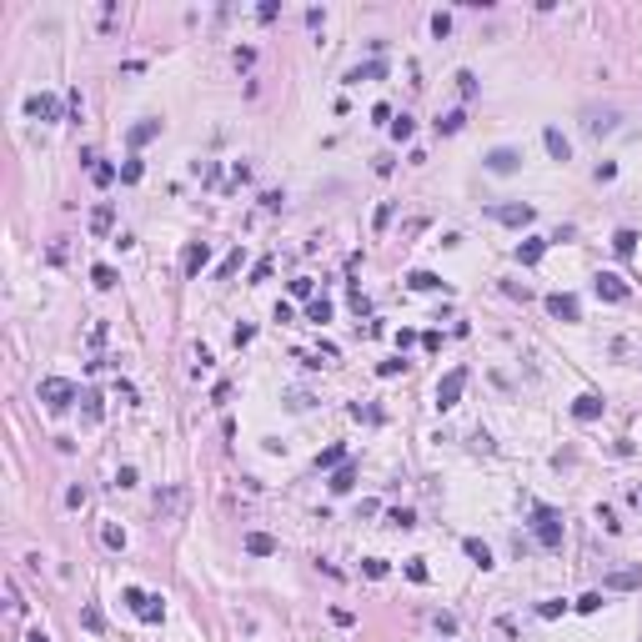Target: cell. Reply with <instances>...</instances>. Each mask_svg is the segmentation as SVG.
Returning a JSON list of instances; mask_svg holds the SVG:
<instances>
[{"label":"cell","mask_w":642,"mask_h":642,"mask_svg":"<svg viewBox=\"0 0 642 642\" xmlns=\"http://www.w3.org/2000/svg\"><path fill=\"white\" fill-rule=\"evenodd\" d=\"M40 401H46L51 412H66V406L76 401V381H66V376H46V381H40Z\"/></svg>","instance_id":"obj_4"},{"label":"cell","mask_w":642,"mask_h":642,"mask_svg":"<svg viewBox=\"0 0 642 642\" xmlns=\"http://www.w3.org/2000/svg\"><path fill=\"white\" fill-rule=\"evenodd\" d=\"M406 286H412V291H442V276L437 271H412V276H406Z\"/></svg>","instance_id":"obj_21"},{"label":"cell","mask_w":642,"mask_h":642,"mask_svg":"<svg viewBox=\"0 0 642 642\" xmlns=\"http://www.w3.org/2000/svg\"><path fill=\"white\" fill-rule=\"evenodd\" d=\"M121 181H125V186H136V181H141V156H131V161L121 166Z\"/></svg>","instance_id":"obj_34"},{"label":"cell","mask_w":642,"mask_h":642,"mask_svg":"<svg viewBox=\"0 0 642 642\" xmlns=\"http://www.w3.org/2000/svg\"><path fill=\"white\" fill-rule=\"evenodd\" d=\"M572 607H577V612H602V592H582Z\"/></svg>","instance_id":"obj_30"},{"label":"cell","mask_w":642,"mask_h":642,"mask_svg":"<svg viewBox=\"0 0 642 642\" xmlns=\"http://www.w3.org/2000/svg\"><path fill=\"white\" fill-rule=\"evenodd\" d=\"M432 35H437V40L452 35V15H446V10H437V15H432Z\"/></svg>","instance_id":"obj_32"},{"label":"cell","mask_w":642,"mask_h":642,"mask_svg":"<svg viewBox=\"0 0 642 642\" xmlns=\"http://www.w3.org/2000/svg\"><path fill=\"white\" fill-rule=\"evenodd\" d=\"M401 367H406V361H401V356H392V361H381V367H376V376H397Z\"/></svg>","instance_id":"obj_41"},{"label":"cell","mask_w":642,"mask_h":642,"mask_svg":"<svg viewBox=\"0 0 642 642\" xmlns=\"http://www.w3.org/2000/svg\"><path fill=\"white\" fill-rule=\"evenodd\" d=\"M251 336H256V327H246V321H241V327H236V331H231V341H236V347H246V341H251Z\"/></svg>","instance_id":"obj_44"},{"label":"cell","mask_w":642,"mask_h":642,"mask_svg":"<svg viewBox=\"0 0 642 642\" xmlns=\"http://www.w3.org/2000/svg\"><path fill=\"white\" fill-rule=\"evenodd\" d=\"M26 642H51V637H46V632H40V627H35V632H26Z\"/></svg>","instance_id":"obj_53"},{"label":"cell","mask_w":642,"mask_h":642,"mask_svg":"<svg viewBox=\"0 0 642 642\" xmlns=\"http://www.w3.org/2000/svg\"><path fill=\"white\" fill-rule=\"evenodd\" d=\"M101 542L111 547V552H121V547H125V532H121V527H105V532H101Z\"/></svg>","instance_id":"obj_35"},{"label":"cell","mask_w":642,"mask_h":642,"mask_svg":"<svg viewBox=\"0 0 642 642\" xmlns=\"http://www.w3.org/2000/svg\"><path fill=\"white\" fill-rule=\"evenodd\" d=\"M542 146H547L552 161H572V141L557 131V125H547V131H542Z\"/></svg>","instance_id":"obj_13"},{"label":"cell","mask_w":642,"mask_h":642,"mask_svg":"<svg viewBox=\"0 0 642 642\" xmlns=\"http://www.w3.org/2000/svg\"><path fill=\"white\" fill-rule=\"evenodd\" d=\"M492 216H497L502 226H532V216H537V211H532V206L522 201V206H497Z\"/></svg>","instance_id":"obj_14"},{"label":"cell","mask_w":642,"mask_h":642,"mask_svg":"<svg viewBox=\"0 0 642 642\" xmlns=\"http://www.w3.org/2000/svg\"><path fill=\"white\" fill-rule=\"evenodd\" d=\"M121 602L131 607L141 623H161V617H166V602H161V597H151V592H141V587H125Z\"/></svg>","instance_id":"obj_2"},{"label":"cell","mask_w":642,"mask_h":642,"mask_svg":"<svg viewBox=\"0 0 642 642\" xmlns=\"http://www.w3.org/2000/svg\"><path fill=\"white\" fill-rule=\"evenodd\" d=\"M406 577H412V582H426V562L412 557V562H406Z\"/></svg>","instance_id":"obj_39"},{"label":"cell","mask_w":642,"mask_h":642,"mask_svg":"<svg viewBox=\"0 0 642 642\" xmlns=\"http://www.w3.org/2000/svg\"><path fill=\"white\" fill-rule=\"evenodd\" d=\"M181 507H186V487H161V492H156V512H161V522L181 517Z\"/></svg>","instance_id":"obj_7"},{"label":"cell","mask_w":642,"mask_h":642,"mask_svg":"<svg viewBox=\"0 0 642 642\" xmlns=\"http://www.w3.org/2000/svg\"><path fill=\"white\" fill-rule=\"evenodd\" d=\"M26 116H35V121H60V96H51V91L31 96L26 101Z\"/></svg>","instance_id":"obj_9"},{"label":"cell","mask_w":642,"mask_h":642,"mask_svg":"<svg viewBox=\"0 0 642 642\" xmlns=\"http://www.w3.org/2000/svg\"><path fill=\"white\" fill-rule=\"evenodd\" d=\"M587 131H592V136H607V131H617V111H592Z\"/></svg>","instance_id":"obj_22"},{"label":"cell","mask_w":642,"mask_h":642,"mask_svg":"<svg viewBox=\"0 0 642 642\" xmlns=\"http://www.w3.org/2000/svg\"><path fill=\"white\" fill-rule=\"evenodd\" d=\"M602 587L607 592H632V587H642V567H617V572H607Z\"/></svg>","instance_id":"obj_11"},{"label":"cell","mask_w":642,"mask_h":642,"mask_svg":"<svg viewBox=\"0 0 642 642\" xmlns=\"http://www.w3.org/2000/svg\"><path fill=\"white\" fill-rule=\"evenodd\" d=\"M91 281H96L101 291H111V286L121 281V276H116V266H91Z\"/></svg>","instance_id":"obj_27"},{"label":"cell","mask_w":642,"mask_h":642,"mask_svg":"<svg viewBox=\"0 0 642 642\" xmlns=\"http://www.w3.org/2000/svg\"><path fill=\"white\" fill-rule=\"evenodd\" d=\"M482 166L492 176H512V171H522V151H512V146H497V151H487Z\"/></svg>","instance_id":"obj_5"},{"label":"cell","mask_w":642,"mask_h":642,"mask_svg":"<svg viewBox=\"0 0 642 642\" xmlns=\"http://www.w3.org/2000/svg\"><path fill=\"white\" fill-rule=\"evenodd\" d=\"M327 487L336 492V497H347V492L356 487V467H352V462H341L336 472H331V482H327Z\"/></svg>","instance_id":"obj_16"},{"label":"cell","mask_w":642,"mask_h":642,"mask_svg":"<svg viewBox=\"0 0 642 642\" xmlns=\"http://www.w3.org/2000/svg\"><path fill=\"white\" fill-rule=\"evenodd\" d=\"M91 176H96V186H111V181H116V171L105 166V161H96V171H91Z\"/></svg>","instance_id":"obj_37"},{"label":"cell","mask_w":642,"mask_h":642,"mask_svg":"<svg viewBox=\"0 0 642 642\" xmlns=\"http://www.w3.org/2000/svg\"><path fill=\"white\" fill-rule=\"evenodd\" d=\"M161 136V121L156 116H146L141 125H131V146H146V141H156Z\"/></svg>","instance_id":"obj_18"},{"label":"cell","mask_w":642,"mask_h":642,"mask_svg":"<svg viewBox=\"0 0 642 642\" xmlns=\"http://www.w3.org/2000/svg\"><path fill=\"white\" fill-rule=\"evenodd\" d=\"M597 522H602L607 532H617V527H623V522H617V517H612V507H597Z\"/></svg>","instance_id":"obj_43"},{"label":"cell","mask_w":642,"mask_h":642,"mask_svg":"<svg viewBox=\"0 0 642 642\" xmlns=\"http://www.w3.org/2000/svg\"><path fill=\"white\" fill-rule=\"evenodd\" d=\"M311 291H316L311 276H296V281H291V296H311Z\"/></svg>","instance_id":"obj_38"},{"label":"cell","mask_w":642,"mask_h":642,"mask_svg":"<svg viewBox=\"0 0 642 642\" xmlns=\"http://www.w3.org/2000/svg\"><path fill=\"white\" fill-rule=\"evenodd\" d=\"M341 462H347V446H327V452L316 457V472H321V467H327V472H336Z\"/></svg>","instance_id":"obj_24"},{"label":"cell","mask_w":642,"mask_h":642,"mask_svg":"<svg viewBox=\"0 0 642 642\" xmlns=\"http://www.w3.org/2000/svg\"><path fill=\"white\" fill-rule=\"evenodd\" d=\"M85 417H91V422H101V397H96V392L85 397Z\"/></svg>","instance_id":"obj_50"},{"label":"cell","mask_w":642,"mask_h":642,"mask_svg":"<svg viewBox=\"0 0 642 642\" xmlns=\"http://www.w3.org/2000/svg\"><path fill=\"white\" fill-rule=\"evenodd\" d=\"M206 261H211V246H206V241H191L186 256H181V271H186V276H201Z\"/></svg>","instance_id":"obj_10"},{"label":"cell","mask_w":642,"mask_h":642,"mask_svg":"<svg viewBox=\"0 0 642 642\" xmlns=\"http://www.w3.org/2000/svg\"><path fill=\"white\" fill-rule=\"evenodd\" d=\"M612 251H617V256H632V251H637V231H632V226H623V231L612 236Z\"/></svg>","instance_id":"obj_23"},{"label":"cell","mask_w":642,"mask_h":642,"mask_svg":"<svg viewBox=\"0 0 642 642\" xmlns=\"http://www.w3.org/2000/svg\"><path fill=\"white\" fill-rule=\"evenodd\" d=\"M592 291L602 296V302H627V296H632V286L623 281V276H612V271H597L592 276Z\"/></svg>","instance_id":"obj_6"},{"label":"cell","mask_w":642,"mask_h":642,"mask_svg":"<svg viewBox=\"0 0 642 642\" xmlns=\"http://www.w3.org/2000/svg\"><path fill=\"white\" fill-rule=\"evenodd\" d=\"M231 271H241V251H231L226 261H221V276H231Z\"/></svg>","instance_id":"obj_48"},{"label":"cell","mask_w":642,"mask_h":642,"mask_svg":"<svg viewBox=\"0 0 642 642\" xmlns=\"http://www.w3.org/2000/svg\"><path fill=\"white\" fill-rule=\"evenodd\" d=\"M381 76H387V66H381V60H367V66L347 71V85H361V80H381Z\"/></svg>","instance_id":"obj_17"},{"label":"cell","mask_w":642,"mask_h":642,"mask_svg":"<svg viewBox=\"0 0 642 642\" xmlns=\"http://www.w3.org/2000/svg\"><path fill=\"white\" fill-rule=\"evenodd\" d=\"M437 632H446V637H452V632H457V617H446V612H437Z\"/></svg>","instance_id":"obj_45"},{"label":"cell","mask_w":642,"mask_h":642,"mask_svg":"<svg viewBox=\"0 0 642 642\" xmlns=\"http://www.w3.org/2000/svg\"><path fill=\"white\" fill-rule=\"evenodd\" d=\"M251 557H276V552H281V542L271 537V532H246V542H241Z\"/></svg>","instance_id":"obj_12"},{"label":"cell","mask_w":642,"mask_h":642,"mask_svg":"<svg viewBox=\"0 0 642 642\" xmlns=\"http://www.w3.org/2000/svg\"><path fill=\"white\" fill-rule=\"evenodd\" d=\"M361 572H367V577H387V562H381V557H367V562H361Z\"/></svg>","instance_id":"obj_40"},{"label":"cell","mask_w":642,"mask_h":642,"mask_svg":"<svg viewBox=\"0 0 642 642\" xmlns=\"http://www.w3.org/2000/svg\"><path fill=\"white\" fill-rule=\"evenodd\" d=\"M457 91H462V101H472L477 96V76L472 71H457Z\"/></svg>","instance_id":"obj_31"},{"label":"cell","mask_w":642,"mask_h":642,"mask_svg":"<svg viewBox=\"0 0 642 642\" xmlns=\"http://www.w3.org/2000/svg\"><path fill=\"white\" fill-rule=\"evenodd\" d=\"M387 522H392V527H417V512H412V507H392Z\"/></svg>","instance_id":"obj_29"},{"label":"cell","mask_w":642,"mask_h":642,"mask_svg":"<svg viewBox=\"0 0 642 642\" xmlns=\"http://www.w3.org/2000/svg\"><path fill=\"white\" fill-rule=\"evenodd\" d=\"M281 201H286L281 191H266V196H261V206H266V211H281Z\"/></svg>","instance_id":"obj_47"},{"label":"cell","mask_w":642,"mask_h":642,"mask_svg":"<svg viewBox=\"0 0 642 642\" xmlns=\"http://www.w3.org/2000/svg\"><path fill=\"white\" fill-rule=\"evenodd\" d=\"M231 181H236V186H241V181H251V166H246V161H236V166H231Z\"/></svg>","instance_id":"obj_46"},{"label":"cell","mask_w":642,"mask_h":642,"mask_svg":"<svg viewBox=\"0 0 642 642\" xmlns=\"http://www.w3.org/2000/svg\"><path fill=\"white\" fill-rule=\"evenodd\" d=\"M462 392H467V367H452L437 381V412H452V406L462 401Z\"/></svg>","instance_id":"obj_3"},{"label":"cell","mask_w":642,"mask_h":642,"mask_svg":"<svg viewBox=\"0 0 642 642\" xmlns=\"http://www.w3.org/2000/svg\"><path fill=\"white\" fill-rule=\"evenodd\" d=\"M306 26H311V31H321V26H327V10L311 6V10H306Z\"/></svg>","instance_id":"obj_42"},{"label":"cell","mask_w":642,"mask_h":642,"mask_svg":"<svg viewBox=\"0 0 642 642\" xmlns=\"http://www.w3.org/2000/svg\"><path fill=\"white\" fill-rule=\"evenodd\" d=\"M542 251H547V241H542V236H532V241L517 246V261H522V266H537V261H542Z\"/></svg>","instance_id":"obj_19"},{"label":"cell","mask_w":642,"mask_h":642,"mask_svg":"<svg viewBox=\"0 0 642 642\" xmlns=\"http://www.w3.org/2000/svg\"><path fill=\"white\" fill-rule=\"evenodd\" d=\"M111 231V206H96L91 211V236H105Z\"/></svg>","instance_id":"obj_26"},{"label":"cell","mask_w":642,"mask_h":642,"mask_svg":"<svg viewBox=\"0 0 642 642\" xmlns=\"http://www.w3.org/2000/svg\"><path fill=\"white\" fill-rule=\"evenodd\" d=\"M572 417H577V422H597V417H602V397H597V392H582V397L572 401Z\"/></svg>","instance_id":"obj_15"},{"label":"cell","mask_w":642,"mask_h":642,"mask_svg":"<svg viewBox=\"0 0 642 642\" xmlns=\"http://www.w3.org/2000/svg\"><path fill=\"white\" fill-rule=\"evenodd\" d=\"M266 276H271V261H256V266H251V286H256V281H266Z\"/></svg>","instance_id":"obj_49"},{"label":"cell","mask_w":642,"mask_h":642,"mask_svg":"<svg viewBox=\"0 0 642 642\" xmlns=\"http://www.w3.org/2000/svg\"><path fill=\"white\" fill-rule=\"evenodd\" d=\"M66 507H85V487H71L66 492Z\"/></svg>","instance_id":"obj_52"},{"label":"cell","mask_w":642,"mask_h":642,"mask_svg":"<svg viewBox=\"0 0 642 642\" xmlns=\"http://www.w3.org/2000/svg\"><path fill=\"white\" fill-rule=\"evenodd\" d=\"M462 125H467V111H446V116L437 121V131H442V136H457Z\"/></svg>","instance_id":"obj_25"},{"label":"cell","mask_w":642,"mask_h":642,"mask_svg":"<svg viewBox=\"0 0 642 642\" xmlns=\"http://www.w3.org/2000/svg\"><path fill=\"white\" fill-rule=\"evenodd\" d=\"M116 487H136V467H121V472H116Z\"/></svg>","instance_id":"obj_51"},{"label":"cell","mask_w":642,"mask_h":642,"mask_svg":"<svg viewBox=\"0 0 642 642\" xmlns=\"http://www.w3.org/2000/svg\"><path fill=\"white\" fill-rule=\"evenodd\" d=\"M311 321H316V327H321V321H331V302H327V296H321V302H311V311H306Z\"/></svg>","instance_id":"obj_36"},{"label":"cell","mask_w":642,"mask_h":642,"mask_svg":"<svg viewBox=\"0 0 642 642\" xmlns=\"http://www.w3.org/2000/svg\"><path fill=\"white\" fill-rule=\"evenodd\" d=\"M532 532H537V542H542L547 552L562 547V517H557L552 507H532Z\"/></svg>","instance_id":"obj_1"},{"label":"cell","mask_w":642,"mask_h":642,"mask_svg":"<svg viewBox=\"0 0 642 642\" xmlns=\"http://www.w3.org/2000/svg\"><path fill=\"white\" fill-rule=\"evenodd\" d=\"M462 552H467V557H472V562H477L482 572L492 567V547H487V542H477V537H467V542H462Z\"/></svg>","instance_id":"obj_20"},{"label":"cell","mask_w":642,"mask_h":642,"mask_svg":"<svg viewBox=\"0 0 642 642\" xmlns=\"http://www.w3.org/2000/svg\"><path fill=\"white\" fill-rule=\"evenodd\" d=\"M547 311L557 316V321H577V316H582V302H577L572 291H552L547 296Z\"/></svg>","instance_id":"obj_8"},{"label":"cell","mask_w":642,"mask_h":642,"mask_svg":"<svg viewBox=\"0 0 642 642\" xmlns=\"http://www.w3.org/2000/svg\"><path fill=\"white\" fill-rule=\"evenodd\" d=\"M412 131H417V121H412V116L401 111V116L392 121V136H397V141H412Z\"/></svg>","instance_id":"obj_28"},{"label":"cell","mask_w":642,"mask_h":642,"mask_svg":"<svg viewBox=\"0 0 642 642\" xmlns=\"http://www.w3.org/2000/svg\"><path fill=\"white\" fill-rule=\"evenodd\" d=\"M562 612H567V602H537V617H542V623H557Z\"/></svg>","instance_id":"obj_33"}]
</instances>
